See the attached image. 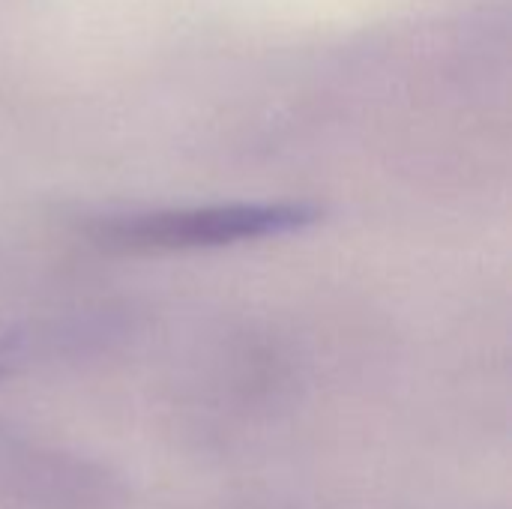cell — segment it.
<instances>
[{
    "label": "cell",
    "instance_id": "cell-1",
    "mask_svg": "<svg viewBox=\"0 0 512 509\" xmlns=\"http://www.w3.org/2000/svg\"><path fill=\"white\" fill-rule=\"evenodd\" d=\"M324 210L309 201H228L204 207L129 210L87 222L84 234L105 252L168 255L279 240L318 225Z\"/></svg>",
    "mask_w": 512,
    "mask_h": 509
},
{
    "label": "cell",
    "instance_id": "cell-2",
    "mask_svg": "<svg viewBox=\"0 0 512 509\" xmlns=\"http://www.w3.org/2000/svg\"><path fill=\"white\" fill-rule=\"evenodd\" d=\"M27 357V336L15 327L0 321V381L9 378Z\"/></svg>",
    "mask_w": 512,
    "mask_h": 509
}]
</instances>
